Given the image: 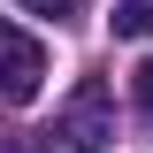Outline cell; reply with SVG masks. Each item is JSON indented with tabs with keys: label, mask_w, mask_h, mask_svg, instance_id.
<instances>
[{
	"label": "cell",
	"mask_w": 153,
	"mask_h": 153,
	"mask_svg": "<svg viewBox=\"0 0 153 153\" xmlns=\"http://www.w3.org/2000/svg\"><path fill=\"white\" fill-rule=\"evenodd\" d=\"M61 146L69 153H107L115 146V92L100 76H84L69 92V107H61Z\"/></svg>",
	"instance_id": "obj_1"
},
{
	"label": "cell",
	"mask_w": 153,
	"mask_h": 153,
	"mask_svg": "<svg viewBox=\"0 0 153 153\" xmlns=\"http://www.w3.org/2000/svg\"><path fill=\"white\" fill-rule=\"evenodd\" d=\"M46 84V46L23 23H0V107H31Z\"/></svg>",
	"instance_id": "obj_2"
},
{
	"label": "cell",
	"mask_w": 153,
	"mask_h": 153,
	"mask_svg": "<svg viewBox=\"0 0 153 153\" xmlns=\"http://www.w3.org/2000/svg\"><path fill=\"white\" fill-rule=\"evenodd\" d=\"M115 38H153V0H123L115 8Z\"/></svg>",
	"instance_id": "obj_3"
},
{
	"label": "cell",
	"mask_w": 153,
	"mask_h": 153,
	"mask_svg": "<svg viewBox=\"0 0 153 153\" xmlns=\"http://www.w3.org/2000/svg\"><path fill=\"white\" fill-rule=\"evenodd\" d=\"M130 92H138V107H146V115H153V61H146V69H138V76H130Z\"/></svg>",
	"instance_id": "obj_4"
},
{
	"label": "cell",
	"mask_w": 153,
	"mask_h": 153,
	"mask_svg": "<svg viewBox=\"0 0 153 153\" xmlns=\"http://www.w3.org/2000/svg\"><path fill=\"white\" fill-rule=\"evenodd\" d=\"M23 8H38V16H69V8H84V0H23Z\"/></svg>",
	"instance_id": "obj_5"
},
{
	"label": "cell",
	"mask_w": 153,
	"mask_h": 153,
	"mask_svg": "<svg viewBox=\"0 0 153 153\" xmlns=\"http://www.w3.org/2000/svg\"><path fill=\"white\" fill-rule=\"evenodd\" d=\"M0 153H46L38 138H0Z\"/></svg>",
	"instance_id": "obj_6"
}]
</instances>
